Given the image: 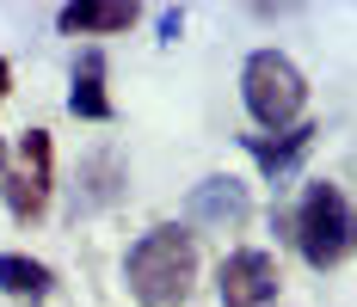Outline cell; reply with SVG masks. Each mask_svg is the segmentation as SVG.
Returning a JSON list of instances; mask_svg holds the SVG:
<instances>
[{
	"label": "cell",
	"mask_w": 357,
	"mask_h": 307,
	"mask_svg": "<svg viewBox=\"0 0 357 307\" xmlns=\"http://www.w3.org/2000/svg\"><path fill=\"white\" fill-rule=\"evenodd\" d=\"M123 283L136 307H185L197 289V239L185 228H148L123 252Z\"/></svg>",
	"instance_id": "6da1fadb"
},
{
	"label": "cell",
	"mask_w": 357,
	"mask_h": 307,
	"mask_svg": "<svg viewBox=\"0 0 357 307\" xmlns=\"http://www.w3.org/2000/svg\"><path fill=\"white\" fill-rule=\"evenodd\" d=\"M296 246H302V258L314 265V271H333V265H345L357 246V221H351V203H345V191L333 184V178H314L308 191H302V209H296Z\"/></svg>",
	"instance_id": "7a4b0ae2"
},
{
	"label": "cell",
	"mask_w": 357,
	"mask_h": 307,
	"mask_svg": "<svg viewBox=\"0 0 357 307\" xmlns=\"http://www.w3.org/2000/svg\"><path fill=\"white\" fill-rule=\"evenodd\" d=\"M241 99H247L259 129L284 136V129H296V117H302V104H308V80H302V68H296L289 56L252 49L247 68H241Z\"/></svg>",
	"instance_id": "3957f363"
},
{
	"label": "cell",
	"mask_w": 357,
	"mask_h": 307,
	"mask_svg": "<svg viewBox=\"0 0 357 307\" xmlns=\"http://www.w3.org/2000/svg\"><path fill=\"white\" fill-rule=\"evenodd\" d=\"M278 258L271 252H259V246H241V252H228L222 258V271H215V295L222 307H271L278 301Z\"/></svg>",
	"instance_id": "277c9868"
},
{
	"label": "cell",
	"mask_w": 357,
	"mask_h": 307,
	"mask_svg": "<svg viewBox=\"0 0 357 307\" xmlns=\"http://www.w3.org/2000/svg\"><path fill=\"white\" fill-rule=\"evenodd\" d=\"M247 209H252V203H247V184L215 172V178H204V184L191 191L185 215H191V221H204V228H241V221H247Z\"/></svg>",
	"instance_id": "5b68a950"
},
{
	"label": "cell",
	"mask_w": 357,
	"mask_h": 307,
	"mask_svg": "<svg viewBox=\"0 0 357 307\" xmlns=\"http://www.w3.org/2000/svg\"><path fill=\"white\" fill-rule=\"evenodd\" d=\"M62 31H86V37H111V31H130L136 25V6L130 0H74L56 13Z\"/></svg>",
	"instance_id": "8992f818"
},
{
	"label": "cell",
	"mask_w": 357,
	"mask_h": 307,
	"mask_svg": "<svg viewBox=\"0 0 357 307\" xmlns=\"http://www.w3.org/2000/svg\"><path fill=\"white\" fill-rule=\"evenodd\" d=\"M68 111H74V117H86V123H105V117H111V99H105V56H99V49H86V56L74 62Z\"/></svg>",
	"instance_id": "52a82bcc"
},
{
	"label": "cell",
	"mask_w": 357,
	"mask_h": 307,
	"mask_svg": "<svg viewBox=\"0 0 357 307\" xmlns=\"http://www.w3.org/2000/svg\"><path fill=\"white\" fill-rule=\"evenodd\" d=\"M308 141H314V123H296L284 136H247V148H252V160L271 172V178H284V172L308 154Z\"/></svg>",
	"instance_id": "ba28073f"
},
{
	"label": "cell",
	"mask_w": 357,
	"mask_h": 307,
	"mask_svg": "<svg viewBox=\"0 0 357 307\" xmlns=\"http://www.w3.org/2000/svg\"><path fill=\"white\" fill-rule=\"evenodd\" d=\"M50 265H37V258H25V252H0V289L13 295V301H50Z\"/></svg>",
	"instance_id": "9c48e42d"
},
{
	"label": "cell",
	"mask_w": 357,
	"mask_h": 307,
	"mask_svg": "<svg viewBox=\"0 0 357 307\" xmlns=\"http://www.w3.org/2000/svg\"><path fill=\"white\" fill-rule=\"evenodd\" d=\"M6 209L19 215V221H43V209H50V178H31V172H6Z\"/></svg>",
	"instance_id": "30bf717a"
},
{
	"label": "cell",
	"mask_w": 357,
	"mask_h": 307,
	"mask_svg": "<svg viewBox=\"0 0 357 307\" xmlns=\"http://www.w3.org/2000/svg\"><path fill=\"white\" fill-rule=\"evenodd\" d=\"M111 197H117V160L93 154V166H86V203H111Z\"/></svg>",
	"instance_id": "8fae6325"
},
{
	"label": "cell",
	"mask_w": 357,
	"mask_h": 307,
	"mask_svg": "<svg viewBox=\"0 0 357 307\" xmlns=\"http://www.w3.org/2000/svg\"><path fill=\"white\" fill-rule=\"evenodd\" d=\"M19 160L31 178H50V129H25L19 136Z\"/></svg>",
	"instance_id": "7c38bea8"
},
{
	"label": "cell",
	"mask_w": 357,
	"mask_h": 307,
	"mask_svg": "<svg viewBox=\"0 0 357 307\" xmlns=\"http://www.w3.org/2000/svg\"><path fill=\"white\" fill-rule=\"evenodd\" d=\"M178 31H185V13H167V19H160V37H167V43H173Z\"/></svg>",
	"instance_id": "4fadbf2b"
},
{
	"label": "cell",
	"mask_w": 357,
	"mask_h": 307,
	"mask_svg": "<svg viewBox=\"0 0 357 307\" xmlns=\"http://www.w3.org/2000/svg\"><path fill=\"white\" fill-rule=\"evenodd\" d=\"M6 86H13V68H6V56H0V99H6Z\"/></svg>",
	"instance_id": "5bb4252c"
},
{
	"label": "cell",
	"mask_w": 357,
	"mask_h": 307,
	"mask_svg": "<svg viewBox=\"0 0 357 307\" xmlns=\"http://www.w3.org/2000/svg\"><path fill=\"white\" fill-rule=\"evenodd\" d=\"M0 184H6V141H0Z\"/></svg>",
	"instance_id": "9a60e30c"
}]
</instances>
